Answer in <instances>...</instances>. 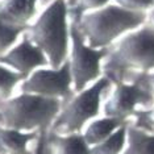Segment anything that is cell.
<instances>
[{"label":"cell","mask_w":154,"mask_h":154,"mask_svg":"<svg viewBox=\"0 0 154 154\" xmlns=\"http://www.w3.org/2000/svg\"><path fill=\"white\" fill-rule=\"evenodd\" d=\"M148 12H133L117 4H108L83 15H72L86 42L94 49H107L127 33L141 28Z\"/></svg>","instance_id":"6da1fadb"},{"label":"cell","mask_w":154,"mask_h":154,"mask_svg":"<svg viewBox=\"0 0 154 154\" xmlns=\"http://www.w3.org/2000/svg\"><path fill=\"white\" fill-rule=\"evenodd\" d=\"M154 70V32L148 25L122 36L108 48L103 74L112 83L124 82L131 72L149 74Z\"/></svg>","instance_id":"7a4b0ae2"},{"label":"cell","mask_w":154,"mask_h":154,"mask_svg":"<svg viewBox=\"0 0 154 154\" xmlns=\"http://www.w3.org/2000/svg\"><path fill=\"white\" fill-rule=\"evenodd\" d=\"M69 13L67 0H53L25 30L30 41L46 55L51 69H59L69 59L71 44Z\"/></svg>","instance_id":"3957f363"},{"label":"cell","mask_w":154,"mask_h":154,"mask_svg":"<svg viewBox=\"0 0 154 154\" xmlns=\"http://www.w3.org/2000/svg\"><path fill=\"white\" fill-rule=\"evenodd\" d=\"M65 101L20 92L0 99V125L23 132L50 131Z\"/></svg>","instance_id":"277c9868"},{"label":"cell","mask_w":154,"mask_h":154,"mask_svg":"<svg viewBox=\"0 0 154 154\" xmlns=\"http://www.w3.org/2000/svg\"><path fill=\"white\" fill-rule=\"evenodd\" d=\"M111 86L112 80L103 75L86 90L74 94V96L63 104L49 132L54 134L82 133L86 124L99 116L101 111V96Z\"/></svg>","instance_id":"5b68a950"},{"label":"cell","mask_w":154,"mask_h":154,"mask_svg":"<svg viewBox=\"0 0 154 154\" xmlns=\"http://www.w3.org/2000/svg\"><path fill=\"white\" fill-rule=\"evenodd\" d=\"M70 37H71V44L67 61L72 76V87L76 94L94 85L104 75L103 62L108 54V48H91L72 20L70 23Z\"/></svg>","instance_id":"8992f818"},{"label":"cell","mask_w":154,"mask_h":154,"mask_svg":"<svg viewBox=\"0 0 154 154\" xmlns=\"http://www.w3.org/2000/svg\"><path fill=\"white\" fill-rule=\"evenodd\" d=\"M154 106V91L148 74L136 75L132 82H116L115 88L103 104L104 116L129 121L134 117L137 107L146 109Z\"/></svg>","instance_id":"52a82bcc"},{"label":"cell","mask_w":154,"mask_h":154,"mask_svg":"<svg viewBox=\"0 0 154 154\" xmlns=\"http://www.w3.org/2000/svg\"><path fill=\"white\" fill-rule=\"evenodd\" d=\"M20 90L26 94L61 99L66 103L75 94L69 61L59 69L40 67L34 70L20 83Z\"/></svg>","instance_id":"ba28073f"},{"label":"cell","mask_w":154,"mask_h":154,"mask_svg":"<svg viewBox=\"0 0 154 154\" xmlns=\"http://www.w3.org/2000/svg\"><path fill=\"white\" fill-rule=\"evenodd\" d=\"M0 65L15 70L25 79L34 70L49 67V61L42 50L37 48L24 32L20 42L12 46L7 53L0 55Z\"/></svg>","instance_id":"9c48e42d"},{"label":"cell","mask_w":154,"mask_h":154,"mask_svg":"<svg viewBox=\"0 0 154 154\" xmlns=\"http://www.w3.org/2000/svg\"><path fill=\"white\" fill-rule=\"evenodd\" d=\"M38 0H0V20L9 25L28 28L37 13Z\"/></svg>","instance_id":"30bf717a"},{"label":"cell","mask_w":154,"mask_h":154,"mask_svg":"<svg viewBox=\"0 0 154 154\" xmlns=\"http://www.w3.org/2000/svg\"><path fill=\"white\" fill-rule=\"evenodd\" d=\"M40 134L41 132H23L0 125V154H34L36 149L32 152L29 145Z\"/></svg>","instance_id":"8fae6325"},{"label":"cell","mask_w":154,"mask_h":154,"mask_svg":"<svg viewBox=\"0 0 154 154\" xmlns=\"http://www.w3.org/2000/svg\"><path fill=\"white\" fill-rule=\"evenodd\" d=\"M48 154H91V146L83 137V133L54 134L48 133Z\"/></svg>","instance_id":"7c38bea8"},{"label":"cell","mask_w":154,"mask_h":154,"mask_svg":"<svg viewBox=\"0 0 154 154\" xmlns=\"http://www.w3.org/2000/svg\"><path fill=\"white\" fill-rule=\"evenodd\" d=\"M128 121H122L115 117H108L104 116L101 119H94L92 121L88 122V125L83 131V137L87 141V143L92 148L97 143L103 142L107 140L115 131H117L121 125H124Z\"/></svg>","instance_id":"4fadbf2b"},{"label":"cell","mask_w":154,"mask_h":154,"mask_svg":"<svg viewBox=\"0 0 154 154\" xmlns=\"http://www.w3.org/2000/svg\"><path fill=\"white\" fill-rule=\"evenodd\" d=\"M121 154H154V133L137 128L128 121L127 146Z\"/></svg>","instance_id":"5bb4252c"},{"label":"cell","mask_w":154,"mask_h":154,"mask_svg":"<svg viewBox=\"0 0 154 154\" xmlns=\"http://www.w3.org/2000/svg\"><path fill=\"white\" fill-rule=\"evenodd\" d=\"M128 122L121 125L107 140L91 148V154H121L127 146Z\"/></svg>","instance_id":"9a60e30c"},{"label":"cell","mask_w":154,"mask_h":154,"mask_svg":"<svg viewBox=\"0 0 154 154\" xmlns=\"http://www.w3.org/2000/svg\"><path fill=\"white\" fill-rule=\"evenodd\" d=\"M24 76L15 70L0 65V99H8L13 95V91L20 86Z\"/></svg>","instance_id":"2e32d148"},{"label":"cell","mask_w":154,"mask_h":154,"mask_svg":"<svg viewBox=\"0 0 154 154\" xmlns=\"http://www.w3.org/2000/svg\"><path fill=\"white\" fill-rule=\"evenodd\" d=\"M26 30V28L13 26L0 20V55L7 53L17 44V40Z\"/></svg>","instance_id":"e0dca14e"},{"label":"cell","mask_w":154,"mask_h":154,"mask_svg":"<svg viewBox=\"0 0 154 154\" xmlns=\"http://www.w3.org/2000/svg\"><path fill=\"white\" fill-rule=\"evenodd\" d=\"M111 2H113V0H78L75 7L70 8V13L80 16L83 13L92 12V11H96V9L103 8V7L109 4Z\"/></svg>","instance_id":"ac0fdd59"},{"label":"cell","mask_w":154,"mask_h":154,"mask_svg":"<svg viewBox=\"0 0 154 154\" xmlns=\"http://www.w3.org/2000/svg\"><path fill=\"white\" fill-rule=\"evenodd\" d=\"M136 125L137 128H141L146 132L154 133V107L145 111H137L134 115Z\"/></svg>","instance_id":"d6986e66"},{"label":"cell","mask_w":154,"mask_h":154,"mask_svg":"<svg viewBox=\"0 0 154 154\" xmlns=\"http://www.w3.org/2000/svg\"><path fill=\"white\" fill-rule=\"evenodd\" d=\"M113 3L133 12H148L154 7V0H113Z\"/></svg>","instance_id":"ffe728a7"},{"label":"cell","mask_w":154,"mask_h":154,"mask_svg":"<svg viewBox=\"0 0 154 154\" xmlns=\"http://www.w3.org/2000/svg\"><path fill=\"white\" fill-rule=\"evenodd\" d=\"M48 133H49V131L41 132L40 138H38V141H37V146H36V152H34V154H45V150H46Z\"/></svg>","instance_id":"44dd1931"},{"label":"cell","mask_w":154,"mask_h":154,"mask_svg":"<svg viewBox=\"0 0 154 154\" xmlns=\"http://www.w3.org/2000/svg\"><path fill=\"white\" fill-rule=\"evenodd\" d=\"M145 25H148L150 29L154 32V7L152 9H149V11H148V16H146Z\"/></svg>","instance_id":"7402d4cb"},{"label":"cell","mask_w":154,"mask_h":154,"mask_svg":"<svg viewBox=\"0 0 154 154\" xmlns=\"http://www.w3.org/2000/svg\"><path fill=\"white\" fill-rule=\"evenodd\" d=\"M148 76H149V82H150V85L153 87V91H154V72H149Z\"/></svg>","instance_id":"603a6c76"},{"label":"cell","mask_w":154,"mask_h":154,"mask_svg":"<svg viewBox=\"0 0 154 154\" xmlns=\"http://www.w3.org/2000/svg\"><path fill=\"white\" fill-rule=\"evenodd\" d=\"M69 2V7L70 8H72V7H75V4H76V2H78V0H67Z\"/></svg>","instance_id":"cb8c5ba5"}]
</instances>
